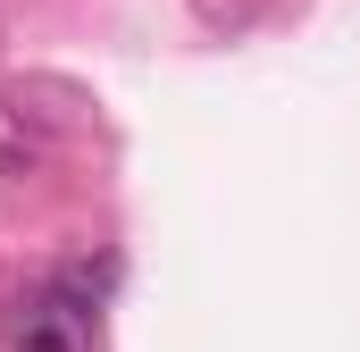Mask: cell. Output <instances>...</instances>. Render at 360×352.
<instances>
[{"instance_id":"obj_1","label":"cell","mask_w":360,"mask_h":352,"mask_svg":"<svg viewBox=\"0 0 360 352\" xmlns=\"http://www.w3.org/2000/svg\"><path fill=\"white\" fill-rule=\"evenodd\" d=\"M8 344L17 352H92V302L76 294V285H51V294L17 302Z\"/></svg>"}]
</instances>
